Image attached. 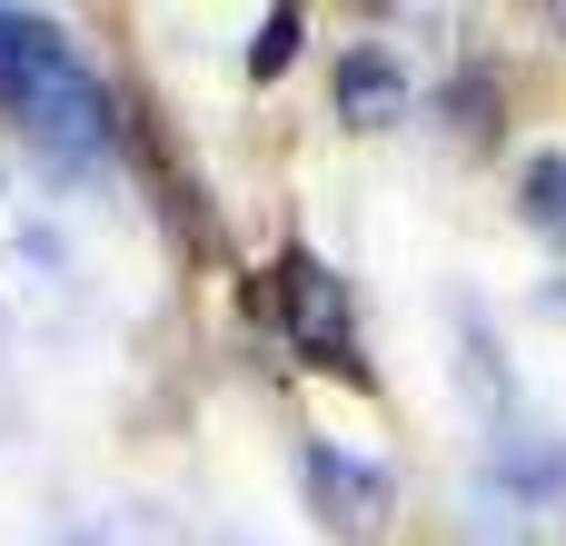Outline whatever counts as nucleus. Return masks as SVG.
<instances>
[{
  "mask_svg": "<svg viewBox=\"0 0 566 546\" xmlns=\"http://www.w3.org/2000/svg\"><path fill=\"white\" fill-rule=\"evenodd\" d=\"M0 119L50 179H99L109 139H119V109H109L99 70L40 10H0Z\"/></svg>",
  "mask_w": 566,
  "mask_h": 546,
  "instance_id": "nucleus-1",
  "label": "nucleus"
},
{
  "mask_svg": "<svg viewBox=\"0 0 566 546\" xmlns=\"http://www.w3.org/2000/svg\"><path fill=\"white\" fill-rule=\"evenodd\" d=\"M70 308H80V259H70V239L0 179V318H10V328H70Z\"/></svg>",
  "mask_w": 566,
  "mask_h": 546,
  "instance_id": "nucleus-2",
  "label": "nucleus"
},
{
  "mask_svg": "<svg viewBox=\"0 0 566 546\" xmlns=\"http://www.w3.org/2000/svg\"><path fill=\"white\" fill-rule=\"evenodd\" d=\"M269 318H279V338H289L308 368H328V378H368V358H358V308H348V279H338L328 259L289 249V259L269 269Z\"/></svg>",
  "mask_w": 566,
  "mask_h": 546,
  "instance_id": "nucleus-3",
  "label": "nucleus"
},
{
  "mask_svg": "<svg viewBox=\"0 0 566 546\" xmlns=\"http://www.w3.org/2000/svg\"><path fill=\"white\" fill-rule=\"evenodd\" d=\"M298 487H308V507H318L328 537H378L398 517V477L378 458H348L338 438H308L298 448Z\"/></svg>",
  "mask_w": 566,
  "mask_h": 546,
  "instance_id": "nucleus-4",
  "label": "nucleus"
},
{
  "mask_svg": "<svg viewBox=\"0 0 566 546\" xmlns=\"http://www.w3.org/2000/svg\"><path fill=\"white\" fill-rule=\"evenodd\" d=\"M338 109H348L358 129H388V119H408V70H398L378 40H358V50L338 60Z\"/></svg>",
  "mask_w": 566,
  "mask_h": 546,
  "instance_id": "nucleus-5",
  "label": "nucleus"
},
{
  "mask_svg": "<svg viewBox=\"0 0 566 546\" xmlns=\"http://www.w3.org/2000/svg\"><path fill=\"white\" fill-rule=\"evenodd\" d=\"M517 189H527V219H537L547 239H566V159L557 149H537V159L517 169Z\"/></svg>",
  "mask_w": 566,
  "mask_h": 546,
  "instance_id": "nucleus-6",
  "label": "nucleus"
},
{
  "mask_svg": "<svg viewBox=\"0 0 566 546\" xmlns=\"http://www.w3.org/2000/svg\"><path fill=\"white\" fill-rule=\"evenodd\" d=\"M298 30H308L298 10H269V20H259V50H249V70H259V80H279V70L298 60Z\"/></svg>",
  "mask_w": 566,
  "mask_h": 546,
  "instance_id": "nucleus-7",
  "label": "nucleus"
},
{
  "mask_svg": "<svg viewBox=\"0 0 566 546\" xmlns=\"http://www.w3.org/2000/svg\"><path fill=\"white\" fill-rule=\"evenodd\" d=\"M219 546H249V537H219Z\"/></svg>",
  "mask_w": 566,
  "mask_h": 546,
  "instance_id": "nucleus-8",
  "label": "nucleus"
}]
</instances>
